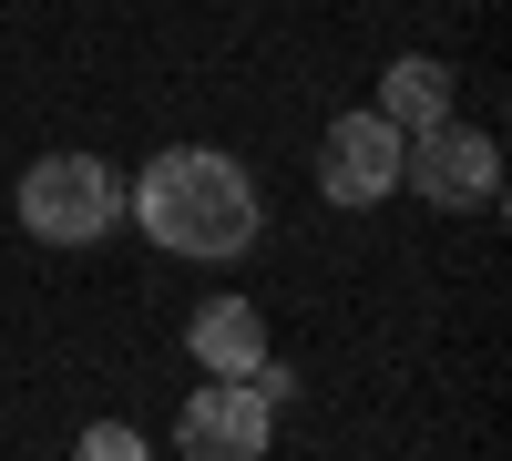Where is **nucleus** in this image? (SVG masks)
I'll return each mask as SVG.
<instances>
[{
    "label": "nucleus",
    "instance_id": "20e7f679",
    "mask_svg": "<svg viewBox=\"0 0 512 461\" xmlns=\"http://www.w3.org/2000/svg\"><path fill=\"white\" fill-rule=\"evenodd\" d=\"M400 144H410V134H400L379 103H369V113H338L328 144H318V195H328V205H379V195H400Z\"/></svg>",
    "mask_w": 512,
    "mask_h": 461
},
{
    "label": "nucleus",
    "instance_id": "423d86ee",
    "mask_svg": "<svg viewBox=\"0 0 512 461\" xmlns=\"http://www.w3.org/2000/svg\"><path fill=\"white\" fill-rule=\"evenodd\" d=\"M185 349L205 359V380H246V369L267 359V318H256V298H205Z\"/></svg>",
    "mask_w": 512,
    "mask_h": 461
},
{
    "label": "nucleus",
    "instance_id": "0eeeda50",
    "mask_svg": "<svg viewBox=\"0 0 512 461\" xmlns=\"http://www.w3.org/2000/svg\"><path fill=\"white\" fill-rule=\"evenodd\" d=\"M379 113H390L400 134H420V123H451V62L400 52L390 72H379Z\"/></svg>",
    "mask_w": 512,
    "mask_h": 461
},
{
    "label": "nucleus",
    "instance_id": "39448f33",
    "mask_svg": "<svg viewBox=\"0 0 512 461\" xmlns=\"http://www.w3.org/2000/svg\"><path fill=\"white\" fill-rule=\"evenodd\" d=\"M267 441H277V410L256 400L246 380H205L185 400V421H175L185 461H267Z\"/></svg>",
    "mask_w": 512,
    "mask_h": 461
},
{
    "label": "nucleus",
    "instance_id": "f257e3e1",
    "mask_svg": "<svg viewBox=\"0 0 512 461\" xmlns=\"http://www.w3.org/2000/svg\"><path fill=\"white\" fill-rule=\"evenodd\" d=\"M134 216L164 257H195V267H226L256 246V185L246 164L216 154V144H175L134 175Z\"/></svg>",
    "mask_w": 512,
    "mask_h": 461
},
{
    "label": "nucleus",
    "instance_id": "6e6552de",
    "mask_svg": "<svg viewBox=\"0 0 512 461\" xmlns=\"http://www.w3.org/2000/svg\"><path fill=\"white\" fill-rule=\"evenodd\" d=\"M72 461H154V451H144V431H134V421H93Z\"/></svg>",
    "mask_w": 512,
    "mask_h": 461
},
{
    "label": "nucleus",
    "instance_id": "7ed1b4c3",
    "mask_svg": "<svg viewBox=\"0 0 512 461\" xmlns=\"http://www.w3.org/2000/svg\"><path fill=\"white\" fill-rule=\"evenodd\" d=\"M400 185L431 195L441 216H482V205L502 195V144L482 134V123H420V134L400 144Z\"/></svg>",
    "mask_w": 512,
    "mask_h": 461
},
{
    "label": "nucleus",
    "instance_id": "f03ea898",
    "mask_svg": "<svg viewBox=\"0 0 512 461\" xmlns=\"http://www.w3.org/2000/svg\"><path fill=\"white\" fill-rule=\"evenodd\" d=\"M21 226L41 246H103L123 226V175L103 154H41L21 175Z\"/></svg>",
    "mask_w": 512,
    "mask_h": 461
}]
</instances>
